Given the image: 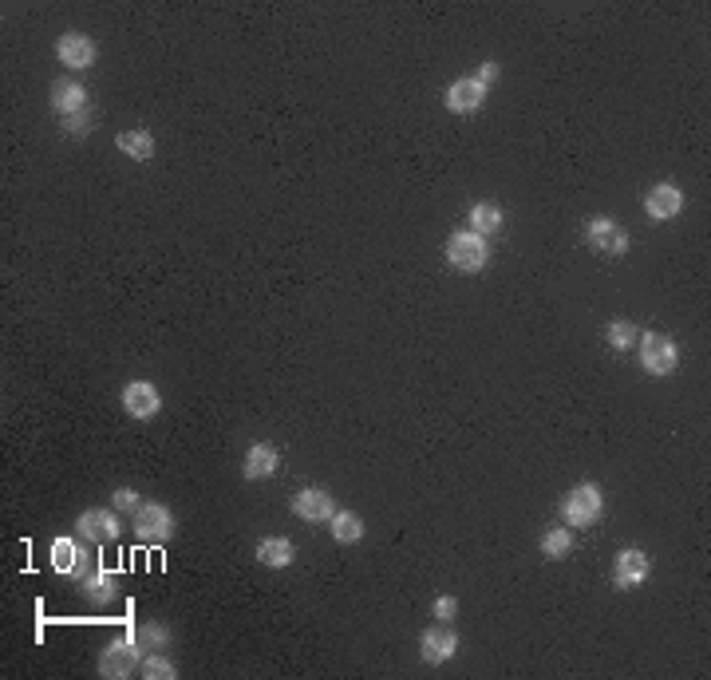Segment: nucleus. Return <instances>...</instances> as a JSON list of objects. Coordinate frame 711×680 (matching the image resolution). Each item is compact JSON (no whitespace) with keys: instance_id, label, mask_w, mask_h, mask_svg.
Segmentation results:
<instances>
[{"instance_id":"1","label":"nucleus","mask_w":711,"mask_h":680,"mask_svg":"<svg viewBox=\"0 0 711 680\" xmlns=\"http://www.w3.org/2000/svg\"><path fill=\"white\" fill-rule=\"evenodd\" d=\"M605 514V491L597 483H577L565 499H561V518L569 530H585L593 522H601Z\"/></svg>"},{"instance_id":"2","label":"nucleus","mask_w":711,"mask_h":680,"mask_svg":"<svg viewBox=\"0 0 711 680\" xmlns=\"http://www.w3.org/2000/svg\"><path fill=\"white\" fill-rule=\"evenodd\" d=\"M640 368L648 376H672L680 368V344L664 333H640Z\"/></svg>"},{"instance_id":"3","label":"nucleus","mask_w":711,"mask_h":680,"mask_svg":"<svg viewBox=\"0 0 711 680\" xmlns=\"http://www.w3.org/2000/svg\"><path fill=\"white\" fill-rule=\"evenodd\" d=\"M447 265L459 273H482L490 265V246L474 230H459L447 238Z\"/></svg>"},{"instance_id":"4","label":"nucleus","mask_w":711,"mask_h":680,"mask_svg":"<svg viewBox=\"0 0 711 680\" xmlns=\"http://www.w3.org/2000/svg\"><path fill=\"white\" fill-rule=\"evenodd\" d=\"M585 242H589L593 254H601V257L629 254V230H625L617 218H609V214L589 218V226H585Z\"/></svg>"},{"instance_id":"5","label":"nucleus","mask_w":711,"mask_h":680,"mask_svg":"<svg viewBox=\"0 0 711 680\" xmlns=\"http://www.w3.org/2000/svg\"><path fill=\"white\" fill-rule=\"evenodd\" d=\"M139 665H143V649H139V641H135L131 633H127V637H115V641L103 649V657H99V673L107 680L131 677Z\"/></svg>"},{"instance_id":"6","label":"nucleus","mask_w":711,"mask_h":680,"mask_svg":"<svg viewBox=\"0 0 711 680\" xmlns=\"http://www.w3.org/2000/svg\"><path fill=\"white\" fill-rule=\"evenodd\" d=\"M135 538H143V542H170L174 538V514L166 503H143V507L135 510Z\"/></svg>"},{"instance_id":"7","label":"nucleus","mask_w":711,"mask_h":680,"mask_svg":"<svg viewBox=\"0 0 711 680\" xmlns=\"http://www.w3.org/2000/svg\"><path fill=\"white\" fill-rule=\"evenodd\" d=\"M76 530L83 542H95V546H103V542H115L119 538V510H103V507H91L83 510L76 518Z\"/></svg>"},{"instance_id":"8","label":"nucleus","mask_w":711,"mask_h":680,"mask_svg":"<svg viewBox=\"0 0 711 680\" xmlns=\"http://www.w3.org/2000/svg\"><path fill=\"white\" fill-rule=\"evenodd\" d=\"M648 574H652V558H648L640 546H625V550L617 554V562H613V582H617V590H636V586H644Z\"/></svg>"},{"instance_id":"9","label":"nucleus","mask_w":711,"mask_h":680,"mask_svg":"<svg viewBox=\"0 0 711 680\" xmlns=\"http://www.w3.org/2000/svg\"><path fill=\"white\" fill-rule=\"evenodd\" d=\"M644 214L652 222H672L684 214V190L676 182H656L648 194H644Z\"/></svg>"},{"instance_id":"10","label":"nucleus","mask_w":711,"mask_h":680,"mask_svg":"<svg viewBox=\"0 0 711 680\" xmlns=\"http://www.w3.org/2000/svg\"><path fill=\"white\" fill-rule=\"evenodd\" d=\"M52 570L60 578H87L91 574V558L83 550V542L76 538H56L52 542Z\"/></svg>"},{"instance_id":"11","label":"nucleus","mask_w":711,"mask_h":680,"mask_svg":"<svg viewBox=\"0 0 711 680\" xmlns=\"http://www.w3.org/2000/svg\"><path fill=\"white\" fill-rule=\"evenodd\" d=\"M95 56H99V48H95V40L83 36V32H64V36L56 40V60H60L64 68H72V72H87V68L95 64Z\"/></svg>"},{"instance_id":"12","label":"nucleus","mask_w":711,"mask_h":680,"mask_svg":"<svg viewBox=\"0 0 711 680\" xmlns=\"http://www.w3.org/2000/svg\"><path fill=\"white\" fill-rule=\"evenodd\" d=\"M123 412L131 420H155L158 412H162V396H158L155 384L151 380H131L123 388Z\"/></svg>"},{"instance_id":"13","label":"nucleus","mask_w":711,"mask_h":680,"mask_svg":"<svg viewBox=\"0 0 711 680\" xmlns=\"http://www.w3.org/2000/svg\"><path fill=\"white\" fill-rule=\"evenodd\" d=\"M277 471H281V451H277L273 443H265V439L249 443V451H245V459H241V475H245L249 483H261V479H273Z\"/></svg>"},{"instance_id":"14","label":"nucleus","mask_w":711,"mask_h":680,"mask_svg":"<svg viewBox=\"0 0 711 680\" xmlns=\"http://www.w3.org/2000/svg\"><path fill=\"white\" fill-rule=\"evenodd\" d=\"M482 103H486V87L478 84L474 76H463V80H455V84L443 91V107H447L451 115H474Z\"/></svg>"},{"instance_id":"15","label":"nucleus","mask_w":711,"mask_h":680,"mask_svg":"<svg viewBox=\"0 0 711 680\" xmlns=\"http://www.w3.org/2000/svg\"><path fill=\"white\" fill-rule=\"evenodd\" d=\"M419 649H423V661H427V665H443V661H451V657L459 653V633H455L447 621H443V625H431V629L423 633Z\"/></svg>"},{"instance_id":"16","label":"nucleus","mask_w":711,"mask_h":680,"mask_svg":"<svg viewBox=\"0 0 711 680\" xmlns=\"http://www.w3.org/2000/svg\"><path fill=\"white\" fill-rule=\"evenodd\" d=\"M293 514L301 518V522H328L332 514H336V499L324 491V487H305V491H297L293 495Z\"/></svg>"},{"instance_id":"17","label":"nucleus","mask_w":711,"mask_h":680,"mask_svg":"<svg viewBox=\"0 0 711 680\" xmlns=\"http://www.w3.org/2000/svg\"><path fill=\"white\" fill-rule=\"evenodd\" d=\"M52 107H56V115H64V119H72L79 111H87L91 107V99H87V87L76 84V80H56L52 84Z\"/></svg>"},{"instance_id":"18","label":"nucleus","mask_w":711,"mask_h":680,"mask_svg":"<svg viewBox=\"0 0 711 680\" xmlns=\"http://www.w3.org/2000/svg\"><path fill=\"white\" fill-rule=\"evenodd\" d=\"M293 558H297V550H293V542L281 538V534L257 542V562L269 566V570H285V566H293Z\"/></svg>"},{"instance_id":"19","label":"nucleus","mask_w":711,"mask_h":680,"mask_svg":"<svg viewBox=\"0 0 711 680\" xmlns=\"http://www.w3.org/2000/svg\"><path fill=\"white\" fill-rule=\"evenodd\" d=\"M115 147H119L127 159H135V163H147V159L155 155V135H151L147 127H135V131H119V135H115Z\"/></svg>"},{"instance_id":"20","label":"nucleus","mask_w":711,"mask_h":680,"mask_svg":"<svg viewBox=\"0 0 711 680\" xmlns=\"http://www.w3.org/2000/svg\"><path fill=\"white\" fill-rule=\"evenodd\" d=\"M328 530H332V538L340 542V546H356L360 538H364V518L356 514V510H340L328 518Z\"/></svg>"},{"instance_id":"21","label":"nucleus","mask_w":711,"mask_h":680,"mask_svg":"<svg viewBox=\"0 0 711 680\" xmlns=\"http://www.w3.org/2000/svg\"><path fill=\"white\" fill-rule=\"evenodd\" d=\"M83 597H87V601H103V605L115 601V597H119V578H115L111 570H103V566L91 570V574L83 578Z\"/></svg>"},{"instance_id":"22","label":"nucleus","mask_w":711,"mask_h":680,"mask_svg":"<svg viewBox=\"0 0 711 680\" xmlns=\"http://www.w3.org/2000/svg\"><path fill=\"white\" fill-rule=\"evenodd\" d=\"M467 222H471V230L478 238H490V234L502 230V210L494 202H474L471 210H467Z\"/></svg>"},{"instance_id":"23","label":"nucleus","mask_w":711,"mask_h":680,"mask_svg":"<svg viewBox=\"0 0 711 680\" xmlns=\"http://www.w3.org/2000/svg\"><path fill=\"white\" fill-rule=\"evenodd\" d=\"M538 550H542L546 558H565V554L573 550V530H569V526H546L542 538H538Z\"/></svg>"},{"instance_id":"24","label":"nucleus","mask_w":711,"mask_h":680,"mask_svg":"<svg viewBox=\"0 0 711 680\" xmlns=\"http://www.w3.org/2000/svg\"><path fill=\"white\" fill-rule=\"evenodd\" d=\"M605 340H609V348L613 352H629V348H636V340H640V325L636 321H609L605 325Z\"/></svg>"},{"instance_id":"25","label":"nucleus","mask_w":711,"mask_h":680,"mask_svg":"<svg viewBox=\"0 0 711 680\" xmlns=\"http://www.w3.org/2000/svg\"><path fill=\"white\" fill-rule=\"evenodd\" d=\"M131 637L139 641V649H143V653H162V649L170 645V629H166V625H158V621H147V625L131 629Z\"/></svg>"},{"instance_id":"26","label":"nucleus","mask_w":711,"mask_h":680,"mask_svg":"<svg viewBox=\"0 0 711 680\" xmlns=\"http://www.w3.org/2000/svg\"><path fill=\"white\" fill-rule=\"evenodd\" d=\"M139 677L143 680H174L178 677V669H174V661H170V657H162V653H143Z\"/></svg>"},{"instance_id":"27","label":"nucleus","mask_w":711,"mask_h":680,"mask_svg":"<svg viewBox=\"0 0 711 680\" xmlns=\"http://www.w3.org/2000/svg\"><path fill=\"white\" fill-rule=\"evenodd\" d=\"M139 507H143V495L131 491V487H119V491L111 495V510H119V514H135Z\"/></svg>"},{"instance_id":"28","label":"nucleus","mask_w":711,"mask_h":680,"mask_svg":"<svg viewBox=\"0 0 711 680\" xmlns=\"http://www.w3.org/2000/svg\"><path fill=\"white\" fill-rule=\"evenodd\" d=\"M60 127H64V135H76L79 139V135H87V131L95 127V111L87 107V111H79V115H72V119H64Z\"/></svg>"},{"instance_id":"29","label":"nucleus","mask_w":711,"mask_h":680,"mask_svg":"<svg viewBox=\"0 0 711 680\" xmlns=\"http://www.w3.org/2000/svg\"><path fill=\"white\" fill-rule=\"evenodd\" d=\"M435 617H439V621H455V617H459V601L451 594L435 597Z\"/></svg>"},{"instance_id":"30","label":"nucleus","mask_w":711,"mask_h":680,"mask_svg":"<svg viewBox=\"0 0 711 680\" xmlns=\"http://www.w3.org/2000/svg\"><path fill=\"white\" fill-rule=\"evenodd\" d=\"M498 72H502V68H498L494 60H486V64H482V68L474 72V80H478V84H482V87H486V91H490V87H494V80H498Z\"/></svg>"}]
</instances>
